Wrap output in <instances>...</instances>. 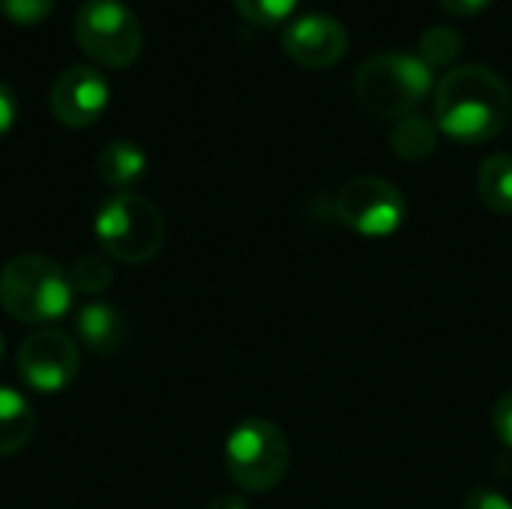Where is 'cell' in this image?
I'll use <instances>...</instances> for the list:
<instances>
[{"instance_id": "6da1fadb", "label": "cell", "mask_w": 512, "mask_h": 509, "mask_svg": "<svg viewBox=\"0 0 512 509\" xmlns=\"http://www.w3.org/2000/svg\"><path fill=\"white\" fill-rule=\"evenodd\" d=\"M435 123L459 144H483L504 132L512 117L507 81L477 63L453 66L435 84Z\"/></svg>"}, {"instance_id": "7a4b0ae2", "label": "cell", "mask_w": 512, "mask_h": 509, "mask_svg": "<svg viewBox=\"0 0 512 509\" xmlns=\"http://www.w3.org/2000/svg\"><path fill=\"white\" fill-rule=\"evenodd\" d=\"M75 288L69 273L45 255H18L0 270V306L24 324H51L69 315Z\"/></svg>"}, {"instance_id": "3957f363", "label": "cell", "mask_w": 512, "mask_h": 509, "mask_svg": "<svg viewBox=\"0 0 512 509\" xmlns=\"http://www.w3.org/2000/svg\"><path fill=\"white\" fill-rule=\"evenodd\" d=\"M435 90V69H429L417 51H381L360 63L354 75V93L375 117H405Z\"/></svg>"}, {"instance_id": "277c9868", "label": "cell", "mask_w": 512, "mask_h": 509, "mask_svg": "<svg viewBox=\"0 0 512 509\" xmlns=\"http://www.w3.org/2000/svg\"><path fill=\"white\" fill-rule=\"evenodd\" d=\"M93 234L114 261L144 264L165 243V219L150 198L138 192H117L99 204Z\"/></svg>"}, {"instance_id": "5b68a950", "label": "cell", "mask_w": 512, "mask_h": 509, "mask_svg": "<svg viewBox=\"0 0 512 509\" xmlns=\"http://www.w3.org/2000/svg\"><path fill=\"white\" fill-rule=\"evenodd\" d=\"M291 465V450L282 429L270 420H243L225 441L228 477L246 492L276 489Z\"/></svg>"}, {"instance_id": "8992f818", "label": "cell", "mask_w": 512, "mask_h": 509, "mask_svg": "<svg viewBox=\"0 0 512 509\" xmlns=\"http://www.w3.org/2000/svg\"><path fill=\"white\" fill-rule=\"evenodd\" d=\"M75 39L90 60L126 69L144 48V27L123 0H84L75 12Z\"/></svg>"}, {"instance_id": "52a82bcc", "label": "cell", "mask_w": 512, "mask_h": 509, "mask_svg": "<svg viewBox=\"0 0 512 509\" xmlns=\"http://www.w3.org/2000/svg\"><path fill=\"white\" fill-rule=\"evenodd\" d=\"M333 207H336V216L342 219V225H348L360 237H372V240L396 234L408 219V201L399 192V186H393L384 177H372V174L351 177L336 192Z\"/></svg>"}, {"instance_id": "ba28073f", "label": "cell", "mask_w": 512, "mask_h": 509, "mask_svg": "<svg viewBox=\"0 0 512 509\" xmlns=\"http://www.w3.org/2000/svg\"><path fill=\"white\" fill-rule=\"evenodd\" d=\"M78 345L69 333L42 327L18 348V375L36 393H60L78 375Z\"/></svg>"}, {"instance_id": "9c48e42d", "label": "cell", "mask_w": 512, "mask_h": 509, "mask_svg": "<svg viewBox=\"0 0 512 509\" xmlns=\"http://www.w3.org/2000/svg\"><path fill=\"white\" fill-rule=\"evenodd\" d=\"M48 102H51L54 117L63 126L84 129V126H93L105 114L111 102V87L96 66L78 63L57 75V81L51 84Z\"/></svg>"}, {"instance_id": "30bf717a", "label": "cell", "mask_w": 512, "mask_h": 509, "mask_svg": "<svg viewBox=\"0 0 512 509\" xmlns=\"http://www.w3.org/2000/svg\"><path fill=\"white\" fill-rule=\"evenodd\" d=\"M282 48L306 69H330L348 51V27L330 12H306L285 27Z\"/></svg>"}, {"instance_id": "8fae6325", "label": "cell", "mask_w": 512, "mask_h": 509, "mask_svg": "<svg viewBox=\"0 0 512 509\" xmlns=\"http://www.w3.org/2000/svg\"><path fill=\"white\" fill-rule=\"evenodd\" d=\"M75 336L93 354H114L126 342V318L108 303H87L75 315Z\"/></svg>"}, {"instance_id": "7c38bea8", "label": "cell", "mask_w": 512, "mask_h": 509, "mask_svg": "<svg viewBox=\"0 0 512 509\" xmlns=\"http://www.w3.org/2000/svg\"><path fill=\"white\" fill-rule=\"evenodd\" d=\"M147 171V153L135 141H111L96 156V174L105 186L126 189Z\"/></svg>"}, {"instance_id": "4fadbf2b", "label": "cell", "mask_w": 512, "mask_h": 509, "mask_svg": "<svg viewBox=\"0 0 512 509\" xmlns=\"http://www.w3.org/2000/svg\"><path fill=\"white\" fill-rule=\"evenodd\" d=\"M36 432V414L30 402L12 387H0V456H12L30 444Z\"/></svg>"}, {"instance_id": "5bb4252c", "label": "cell", "mask_w": 512, "mask_h": 509, "mask_svg": "<svg viewBox=\"0 0 512 509\" xmlns=\"http://www.w3.org/2000/svg\"><path fill=\"white\" fill-rule=\"evenodd\" d=\"M438 135H441L438 123L429 120L426 114H417L414 111V114H405V117L396 120V126L390 132V147H393V153L399 159L420 162V159H426V156L435 153Z\"/></svg>"}, {"instance_id": "9a60e30c", "label": "cell", "mask_w": 512, "mask_h": 509, "mask_svg": "<svg viewBox=\"0 0 512 509\" xmlns=\"http://www.w3.org/2000/svg\"><path fill=\"white\" fill-rule=\"evenodd\" d=\"M477 189L492 213L512 216V153H495L480 165Z\"/></svg>"}, {"instance_id": "2e32d148", "label": "cell", "mask_w": 512, "mask_h": 509, "mask_svg": "<svg viewBox=\"0 0 512 509\" xmlns=\"http://www.w3.org/2000/svg\"><path fill=\"white\" fill-rule=\"evenodd\" d=\"M462 48H465V39L450 24H432L417 39V57L429 69H447V66H453L462 57Z\"/></svg>"}, {"instance_id": "e0dca14e", "label": "cell", "mask_w": 512, "mask_h": 509, "mask_svg": "<svg viewBox=\"0 0 512 509\" xmlns=\"http://www.w3.org/2000/svg\"><path fill=\"white\" fill-rule=\"evenodd\" d=\"M69 279H72V288L78 294H102L111 279H114V270H111V261L102 258V255H81L72 267H69Z\"/></svg>"}, {"instance_id": "ac0fdd59", "label": "cell", "mask_w": 512, "mask_h": 509, "mask_svg": "<svg viewBox=\"0 0 512 509\" xmlns=\"http://www.w3.org/2000/svg\"><path fill=\"white\" fill-rule=\"evenodd\" d=\"M300 0H234L237 12L258 24V27H273V24H282L288 15H294Z\"/></svg>"}, {"instance_id": "d6986e66", "label": "cell", "mask_w": 512, "mask_h": 509, "mask_svg": "<svg viewBox=\"0 0 512 509\" xmlns=\"http://www.w3.org/2000/svg\"><path fill=\"white\" fill-rule=\"evenodd\" d=\"M54 0H0V12L15 24H39L51 15Z\"/></svg>"}, {"instance_id": "ffe728a7", "label": "cell", "mask_w": 512, "mask_h": 509, "mask_svg": "<svg viewBox=\"0 0 512 509\" xmlns=\"http://www.w3.org/2000/svg\"><path fill=\"white\" fill-rule=\"evenodd\" d=\"M492 429H495V435H498V441L512 450V390H507L498 402H495V408H492Z\"/></svg>"}, {"instance_id": "44dd1931", "label": "cell", "mask_w": 512, "mask_h": 509, "mask_svg": "<svg viewBox=\"0 0 512 509\" xmlns=\"http://www.w3.org/2000/svg\"><path fill=\"white\" fill-rule=\"evenodd\" d=\"M462 509H512V504L510 498L501 495L498 489H474L465 498V507Z\"/></svg>"}, {"instance_id": "7402d4cb", "label": "cell", "mask_w": 512, "mask_h": 509, "mask_svg": "<svg viewBox=\"0 0 512 509\" xmlns=\"http://www.w3.org/2000/svg\"><path fill=\"white\" fill-rule=\"evenodd\" d=\"M15 120H18V96L6 81H0V138L15 126Z\"/></svg>"}, {"instance_id": "603a6c76", "label": "cell", "mask_w": 512, "mask_h": 509, "mask_svg": "<svg viewBox=\"0 0 512 509\" xmlns=\"http://www.w3.org/2000/svg\"><path fill=\"white\" fill-rule=\"evenodd\" d=\"M438 3L444 6V12H450L456 18H474L492 6V0H438Z\"/></svg>"}, {"instance_id": "cb8c5ba5", "label": "cell", "mask_w": 512, "mask_h": 509, "mask_svg": "<svg viewBox=\"0 0 512 509\" xmlns=\"http://www.w3.org/2000/svg\"><path fill=\"white\" fill-rule=\"evenodd\" d=\"M207 509H249V504L243 498H237V495H222V498H216Z\"/></svg>"}, {"instance_id": "d4e9b609", "label": "cell", "mask_w": 512, "mask_h": 509, "mask_svg": "<svg viewBox=\"0 0 512 509\" xmlns=\"http://www.w3.org/2000/svg\"><path fill=\"white\" fill-rule=\"evenodd\" d=\"M0 357H3V336H0Z\"/></svg>"}]
</instances>
